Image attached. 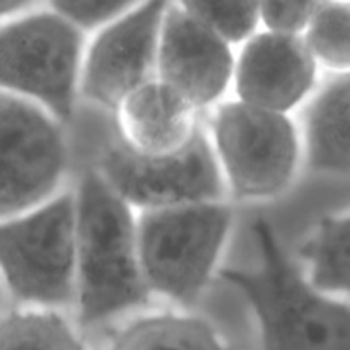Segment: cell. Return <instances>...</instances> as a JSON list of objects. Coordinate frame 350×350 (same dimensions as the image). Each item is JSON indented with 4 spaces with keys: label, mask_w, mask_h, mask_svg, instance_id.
<instances>
[{
    "label": "cell",
    "mask_w": 350,
    "mask_h": 350,
    "mask_svg": "<svg viewBox=\"0 0 350 350\" xmlns=\"http://www.w3.org/2000/svg\"><path fill=\"white\" fill-rule=\"evenodd\" d=\"M75 197V301L81 327H98L152 299L139 262L137 211L98 170L85 171Z\"/></svg>",
    "instance_id": "cell-1"
},
{
    "label": "cell",
    "mask_w": 350,
    "mask_h": 350,
    "mask_svg": "<svg viewBox=\"0 0 350 350\" xmlns=\"http://www.w3.org/2000/svg\"><path fill=\"white\" fill-rule=\"evenodd\" d=\"M252 231L256 265L219 275L255 314L262 350H350V301L314 287L265 219H256Z\"/></svg>",
    "instance_id": "cell-2"
},
{
    "label": "cell",
    "mask_w": 350,
    "mask_h": 350,
    "mask_svg": "<svg viewBox=\"0 0 350 350\" xmlns=\"http://www.w3.org/2000/svg\"><path fill=\"white\" fill-rule=\"evenodd\" d=\"M234 222L224 200L137 212V248L150 296L174 306L200 299L219 270Z\"/></svg>",
    "instance_id": "cell-3"
},
{
    "label": "cell",
    "mask_w": 350,
    "mask_h": 350,
    "mask_svg": "<svg viewBox=\"0 0 350 350\" xmlns=\"http://www.w3.org/2000/svg\"><path fill=\"white\" fill-rule=\"evenodd\" d=\"M211 140L226 197L270 202L286 193L304 164L303 133L294 115L255 108L231 98L208 111Z\"/></svg>",
    "instance_id": "cell-4"
},
{
    "label": "cell",
    "mask_w": 350,
    "mask_h": 350,
    "mask_svg": "<svg viewBox=\"0 0 350 350\" xmlns=\"http://www.w3.org/2000/svg\"><path fill=\"white\" fill-rule=\"evenodd\" d=\"M0 282L23 308H74V190H62L24 214L0 221Z\"/></svg>",
    "instance_id": "cell-5"
},
{
    "label": "cell",
    "mask_w": 350,
    "mask_h": 350,
    "mask_svg": "<svg viewBox=\"0 0 350 350\" xmlns=\"http://www.w3.org/2000/svg\"><path fill=\"white\" fill-rule=\"evenodd\" d=\"M88 34L46 5L0 23V92L17 96L60 123L74 116L81 94Z\"/></svg>",
    "instance_id": "cell-6"
},
{
    "label": "cell",
    "mask_w": 350,
    "mask_h": 350,
    "mask_svg": "<svg viewBox=\"0 0 350 350\" xmlns=\"http://www.w3.org/2000/svg\"><path fill=\"white\" fill-rule=\"evenodd\" d=\"M62 125L40 106L0 92V221L65 190L68 146Z\"/></svg>",
    "instance_id": "cell-7"
},
{
    "label": "cell",
    "mask_w": 350,
    "mask_h": 350,
    "mask_svg": "<svg viewBox=\"0 0 350 350\" xmlns=\"http://www.w3.org/2000/svg\"><path fill=\"white\" fill-rule=\"evenodd\" d=\"M96 170L137 212L228 198L205 125L183 149L164 156L133 152L120 140L109 144Z\"/></svg>",
    "instance_id": "cell-8"
},
{
    "label": "cell",
    "mask_w": 350,
    "mask_h": 350,
    "mask_svg": "<svg viewBox=\"0 0 350 350\" xmlns=\"http://www.w3.org/2000/svg\"><path fill=\"white\" fill-rule=\"evenodd\" d=\"M171 0H144L88 34L82 55L81 99L113 109L126 94L156 77L161 26Z\"/></svg>",
    "instance_id": "cell-9"
},
{
    "label": "cell",
    "mask_w": 350,
    "mask_h": 350,
    "mask_svg": "<svg viewBox=\"0 0 350 350\" xmlns=\"http://www.w3.org/2000/svg\"><path fill=\"white\" fill-rule=\"evenodd\" d=\"M320 72L301 34L260 27L236 46L231 94L255 108L294 115L318 89Z\"/></svg>",
    "instance_id": "cell-10"
},
{
    "label": "cell",
    "mask_w": 350,
    "mask_h": 350,
    "mask_svg": "<svg viewBox=\"0 0 350 350\" xmlns=\"http://www.w3.org/2000/svg\"><path fill=\"white\" fill-rule=\"evenodd\" d=\"M236 46L171 0L159 34L156 77L180 92L198 111L229 98Z\"/></svg>",
    "instance_id": "cell-11"
},
{
    "label": "cell",
    "mask_w": 350,
    "mask_h": 350,
    "mask_svg": "<svg viewBox=\"0 0 350 350\" xmlns=\"http://www.w3.org/2000/svg\"><path fill=\"white\" fill-rule=\"evenodd\" d=\"M113 113L120 142L144 156H164L183 149L204 125L200 111L157 77L133 89Z\"/></svg>",
    "instance_id": "cell-12"
},
{
    "label": "cell",
    "mask_w": 350,
    "mask_h": 350,
    "mask_svg": "<svg viewBox=\"0 0 350 350\" xmlns=\"http://www.w3.org/2000/svg\"><path fill=\"white\" fill-rule=\"evenodd\" d=\"M301 111L304 164L314 173L350 178V72L318 85Z\"/></svg>",
    "instance_id": "cell-13"
},
{
    "label": "cell",
    "mask_w": 350,
    "mask_h": 350,
    "mask_svg": "<svg viewBox=\"0 0 350 350\" xmlns=\"http://www.w3.org/2000/svg\"><path fill=\"white\" fill-rule=\"evenodd\" d=\"M109 350H228L208 321L183 311L139 314L113 338Z\"/></svg>",
    "instance_id": "cell-14"
},
{
    "label": "cell",
    "mask_w": 350,
    "mask_h": 350,
    "mask_svg": "<svg viewBox=\"0 0 350 350\" xmlns=\"http://www.w3.org/2000/svg\"><path fill=\"white\" fill-rule=\"evenodd\" d=\"M299 255L301 269L314 287L350 301V212L321 219Z\"/></svg>",
    "instance_id": "cell-15"
},
{
    "label": "cell",
    "mask_w": 350,
    "mask_h": 350,
    "mask_svg": "<svg viewBox=\"0 0 350 350\" xmlns=\"http://www.w3.org/2000/svg\"><path fill=\"white\" fill-rule=\"evenodd\" d=\"M0 350H88L77 327L57 310L17 308L0 317Z\"/></svg>",
    "instance_id": "cell-16"
},
{
    "label": "cell",
    "mask_w": 350,
    "mask_h": 350,
    "mask_svg": "<svg viewBox=\"0 0 350 350\" xmlns=\"http://www.w3.org/2000/svg\"><path fill=\"white\" fill-rule=\"evenodd\" d=\"M301 38L320 70L350 72V0H320Z\"/></svg>",
    "instance_id": "cell-17"
},
{
    "label": "cell",
    "mask_w": 350,
    "mask_h": 350,
    "mask_svg": "<svg viewBox=\"0 0 350 350\" xmlns=\"http://www.w3.org/2000/svg\"><path fill=\"white\" fill-rule=\"evenodd\" d=\"M193 19L239 46L260 24V0H173Z\"/></svg>",
    "instance_id": "cell-18"
},
{
    "label": "cell",
    "mask_w": 350,
    "mask_h": 350,
    "mask_svg": "<svg viewBox=\"0 0 350 350\" xmlns=\"http://www.w3.org/2000/svg\"><path fill=\"white\" fill-rule=\"evenodd\" d=\"M44 5L85 34L116 19L144 0H43Z\"/></svg>",
    "instance_id": "cell-19"
},
{
    "label": "cell",
    "mask_w": 350,
    "mask_h": 350,
    "mask_svg": "<svg viewBox=\"0 0 350 350\" xmlns=\"http://www.w3.org/2000/svg\"><path fill=\"white\" fill-rule=\"evenodd\" d=\"M320 0H260V24L277 33L301 34Z\"/></svg>",
    "instance_id": "cell-20"
},
{
    "label": "cell",
    "mask_w": 350,
    "mask_h": 350,
    "mask_svg": "<svg viewBox=\"0 0 350 350\" xmlns=\"http://www.w3.org/2000/svg\"><path fill=\"white\" fill-rule=\"evenodd\" d=\"M41 2L43 0H0V23L24 12V10L38 7Z\"/></svg>",
    "instance_id": "cell-21"
},
{
    "label": "cell",
    "mask_w": 350,
    "mask_h": 350,
    "mask_svg": "<svg viewBox=\"0 0 350 350\" xmlns=\"http://www.w3.org/2000/svg\"><path fill=\"white\" fill-rule=\"evenodd\" d=\"M3 296H5V291H3V286H2V282H0V304H2V299H3Z\"/></svg>",
    "instance_id": "cell-22"
}]
</instances>
